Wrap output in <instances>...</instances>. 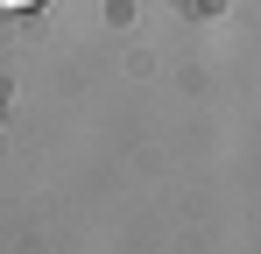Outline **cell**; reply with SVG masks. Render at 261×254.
Segmentation results:
<instances>
[{
  "label": "cell",
  "mask_w": 261,
  "mask_h": 254,
  "mask_svg": "<svg viewBox=\"0 0 261 254\" xmlns=\"http://www.w3.org/2000/svg\"><path fill=\"white\" fill-rule=\"evenodd\" d=\"M0 7H7V14H14V7H36V0H0Z\"/></svg>",
  "instance_id": "cell-1"
}]
</instances>
